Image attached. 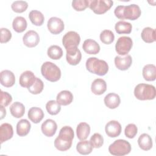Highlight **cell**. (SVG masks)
<instances>
[{
    "instance_id": "1",
    "label": "cell",
    "mask_w": 156,
    "mask_h": 156,
    "mask_svg": "<svg viewBox=\"0 0 156 156\" xmlns=\"http://www.w3.org/2000/svg\"><path fill=\"white\" fill-rule=\"evenodd\" d=\"M74 136L73 129L70 126L63 127L59 132L58 136L55 139L54 146L60 151L68 150L71 145Z\"/></svg>"
},
{
    "instance_id": "2",
    "label": "cell",
    "mask_w": 156,
    "mask_h": 156,
    "mask_svg": "<svg viewBox=\"0 0 156 156\" xmlns=\"http://www.w3.org/2000/svg\"><path fill=\"white\" fill-rule=\"evenodd\" d=\"M87 69L91 73L98 76H104L108 71V65L107 63L103 60L98 59L96 57H90L86 61Z\"/></svg>"
},
{
    "instance_id": "3",
    "label": "cell",
    "mask_w": 156,
    "mask_h": 156,
    "mask_svg": "<svg viewBox=\"0 0 156 156\" xmlns=\"http://www.w3.org/2000/svg\"><path fill=\"white\" fill-rule=\"evenodd\" d=\"M134 95L141 101L154 99L156 95L155 88L150 84L139 83L134 89Z\"/></svg>"
},
{
    "instance_id": "4",
    "label": "cell",
    "mask_w": 156,
    "mask_h": 156,
    "mask_svg": "<svg viewBox=\"0 0 156 156\" xmlns=\"http://www.w3.org/2000/svg\"><path fill=\"white\" fill-rule=\"evenodd\" d=\"M41 73L46 80L52 82L58 81L61 77L60 68L51 62H46L43 63L41 67Z\"/></svg>"
},
{
    "instance_id": "5",
    "label": "cell",
    "mask_w": 156,
    "mask_h": 156,
    "mask_svg": "<svg viewBox=\"0 0 156 156\" xmlns=\"http://www.w3.org/2000/svg\"><path fill=\"white\" fill-rule=\"evenodd\" d=\"M108 151L113 155L123 156L130 152L131 145L127 141L119 139L109 146Z\"/></svg>"
},
{
    "instance_id": "6",
    "label": "cell",
    "mask_w": 156,
    "mask_h": 156,
    "mask_svg": "<svg viewBox=\"0 0 156 156\" xmlns=\"http://www.w3.org/2000/svg\"><path fill=\"white\" fill-rule=\"evenodd\" d=\"M111 0H92L90 1L89 7L94 13L101 15L107 12L113 5Z\"/></svg>"
},
{
    "instance_id": "7",
    "label": "cell",
    "mask_w": 156,
    "mask_h": 156,
    "mask_svg": "<svg viewBox=\"0 0 156 156\" xmlns=\"http://www.w3.org/2000/svg\"><path fill=\"white\" fill-rule=\"evenodd\" d=\"M133 45V41L130 37L122 36L119 37L115 44V50L116 52L121 55H127Z\"/></svg>"
},
{
    "instance_id": "8",
    "label": "cell",
    "mask_w": 156,
    "mask_h": 156,
    "mask_svg": "<svg viewBox=\"0 0 156 156\" xmlns=\"http://www.w3.org/2000/svg\"><path fill=\"white\" fill-rule=\"evenodd\" d=\"M80 41V35L75 31H69L62 38V43L66 49L77 47Z\"/></svg>"
},
{
    "instance_id": "9",
    "label": "cell",
    "mask_w": 156,
    "mask_h": 156,
    "mask_svg": "<svg viewBox=\"0 0 156 156\" xmlns=\"http://www.w3.org/2000/svg\"><path fill=\"white\" fill-rule=\"evenodd\" d=\"M141 13V9L136 4H133L126 6L124 5L122 10L123 19L135 20L140 16Z\"/></svg>"
},
{
    "instance_id": "10",
    "label": "cell",
    "mask_w": 156,
    "mask_h": 156,
    "mask_svg": "<svg viewBox=\"0 0 156 156\" xmlns=\"http://www.w3.org/2000/svg\"><path fill=\"white\" fill-rule=\"evenodd\" d=\"M48 28L51 33L54 35L61 33L64 29V23L59 18L51 17L49 19L47 23Z\"/></svg>"
},
{
    "instance_id": "11",
    "label": "cell",
    "mask_w": 156,
    "mask_h": 156,
    "mask_svg": "<svg viewBox=\"0 0 156 156\" xmlns=\"http://www.w3.org/2000/svg\"><path fill=\"white\" fill-rule=\"evenodd\" d=\"M66 61L71 65H77L81 60L82 54L77 47H74L66 49Z\"/></svg>"
},
{
    "instance_id": "12",
    "label": "cell",
    "mask_w": 156,
    "mask_h": 156,
    "mask_svg": "<svg viewBox=\"0 0 156 156\" xmlns=\"http://www.w3.org/2000/svg\"><path fill=\"white\" fill-rule=\"evenodd\" d=\"M23 43L28 48L36 46L40 41V37L38 33L34 30L27 31L23 37Z\"/></svg>"
},
{
    "instance_id": "13",
    "label": "cell",
    "mask_w": 156,
    "mask_h": 156,
    "mask_svg": "<svg viewBox=\"0 0 156 156\" xmlns=\"http://www.w3.org/2000/svg\"><path fill=\"white\" fill-rule=\"evenodd\" d=\"M106 134L111 138L118 136L121 132V126L120 123L115 120L108 122L105 127Z\"/></svg>"
},
{
    "instance_id": "14",
    "label": "cell",
    "mask_w": 156,
    "mask_h": 156,
    "mask_svg": "<svg viewBox=\"0 0 156 156\" xmlns=\"http://www.w3.org/2000/svg\"><path fill=\"white\" fill-rule=\"evenodd\" d=\"M57 129V125L56 122L51 119H48L43 122L41 126V129L43 133L46 136H52L56 132Z\"/></svg>"
},
{
    "instance_id": "15",
    "label": "cell",
    "mask_w": 156,
    "mask_h": 156,
    "mask_svg": "<svg viewBox=\"0 0 156 156\" xmlns=\"http://www.w3.org/2000/svg\"><path fill=\"white\" fill-rule=\"evenodd\" d=\"M35 79L36 77L32 71H26L21 74L19 83L22 87L29 88L34 84Z\"/></svg>"
},
{
    "instance_id": "16",
    "label": "cell",
    "mask_w": 156,
    "mask_h": 156,
    "mask_svg": "<svg viewBox=\"0 0 156 156\" xmlns=\"http://www.w3.org/2000/svg\"><path fill=\"white\" fill-rule=\"evenodd\" d=\"M132 63V58L130 55L124 57L116 56L115 58V64L116 67L121 71L128 69Z\"/></svg>"
},
{
    "instance_id": "17",
    "label": "cell",
    "mask_w": 156,
    "mask_h": 156,
    "mask_svg": "<svg viewBox=\"0 0 156 156\" xmlns=\"http://www.w3.org/2000/svg\"><path fill=\"white\" fill-rule=\"evenodd\" d=\"M13 135L12 126L9 123H3L0 126V141L1 143L11 139Z\"/></svg>"
},
{
    "instance_id": "18",
    "label": "cell",
    "mask_w": 156,
    "mask_h": 156,
    "mask_svg": "<svg viewBox=\"0 0 156 156\" xmlns=\"http://www.w3.org/2000/svg\"><path fill=\"white\" fill-rule=\"evenodd\" d=\"M15 83L14 74L10 70H3L1 72V83L5 87H11Z\"/></svg>"
},
{
    "instance_id": "19",
    "label": "cell",
    "mask_w": 156,
    "mask_h": 156,
    "mask_svg": "<svg viewBox=\"0 0 156 156\" xmlns=\"http://www.w3.org/2000/svg\"><path fill=\"white\" fill-rule=\"evenodd\" d=\"M83 51L88 54H97L100 51L99 44L94 40L87 39L82 44Z\"/></svg>"
},
{
    "instance_id": "20",
    "label": "cell",
    "mask_w": 156,
    "mask_h": 156,
    "mask_svg": "<svg viewBox=\"0 0 156 156\" xmlns=\"http://www.w3.org/2000/svg\"><path fill=\"white\" fill-rule=\"evenodd\" d=\"M104 101L105 105L110 109L117 108L121 102L119 96L114 93H110L107 94L105 96Z\"/></svg>"
},
{
    "instance_id": "21",
    "label": "cell",
    "mask_w": 156,
    "mask_h": 156,
    "mask_svg": "<svg viewBox=\"0 0 156 156\" xmlns=\"http://www.w3.org/2000/svg\"><path fill=\"white\" fill-rule=\"evenodd\" d=\"M91 90L96 95H101L104 93L107 90V84L102 79H96L91 83Z\"/></svg>"
},
{
    "instance_id": "22",
    "label": "cell",
    "mask_w": 156,
    "mask_h": 156,
    "mask_svg": "<svg viewBox=\"0 0 156 156\" xmlns=\"http://www.w3.org/2000/svg\"><path fill=\"white\" fill-rule=\"evenodd\" d=\"M28 118L35 124L40 122L44 118V112L41 108L37 107H32L28 112Z\"/></svg>"
},
{
    "instance_id": "23",
    "label": "cell",
    "mask_w": 156,
    "mask_h": 156,
    "mask_svg": "<svg viewBox=\"0 0 156 156\" xmlns=\"http://www.w3.org/2000/svg\"><path fill=\"white\" fill-rule=\"evenodd\" d=\"M30 128L31 124L27 119H21L16 124V133L20 136H24L29 133Z\"/></svg>"
},
{
    "instance_id": "24",
    "label": "cell",
    "mask_w": 156,
    "mask_h": 156,
    "mask_svg": "<svg viewBox=\"0 0 156 156\" xmlns=\"http://www.w3.org/2000/svg\"><path fill=\"white\" fill-rule=\"evenodd\" d=\"M77 136L79 140H85L90 133V126L88 124L82 122L79 123L76 128Z\"/></svg>"
},
{
    "instance_id": "25",
    "label": "cell",
    "mask_w": 156,
    "mask_h": 156,
    "mask_svg": "<svg viewBox=\"0 0 156 156\" xmlns=\"http://www.w3.org/2000/svg\"><path fill=\"white\" fill-rule=\"evenodd\" d=\"M57 102L62 105H68L73 100V94L68 90L61 91L57 96Z\"/></svg>"
},
{
    "instance_id": "26",
    "label": "cell",
    "mask_w": 156,
    "mask_h": 156,
    "mask_svg": "<svg viewBox=\"0 0 156 156\" xmlns=\"http://www.w3.org/2000/svg\"><path fill=\"white\" fill-rule=\"evenodd\" d=\"M143 76L147 81H154L156 78V66L153 64L145 65L143 68Z\"/></svg>"
},
{
    "instance_id": "27",
    "label": "cell",
    "mask_w": 156,
    "mask_h": 156,
    "mask_svg": "<svg viewBox=\"0 0 156 156\" xmlns=\"http://www.w3.org/2000/svg\"><path fill=\"white\" fill-rule=\"evenodd\" d=\"M139 147L143 151H149L152 147V140L147 133L141 134L138 139Z\"/></svg>"
},
{
    "instance_id": "28",
    "label": "cell",
    "mask_w": 156,
    "mask_h": 156,
    "mask_svg": "<svg viewBox=\"0 0 156 156\" xmlns=\"http://www.w3.org/2000/svg\"><path fill=\"white\" fill-rule=\"evenodd\" d=\"M10 112L13 117L20 118L24 115L25 113V107L22 103L20 102H15L10 105Z\"/></svg>"
},
{
    "instance_id": "29",
    "label": "cell",
    "mask_w": 156,
    "mask_h": 156,
    "mask_svg": "<svg viewBox=\"0 0 156 156\" xmlns=\"http://www.w3.org/2000/svg\"><path fill=\"white\" fill-rule=\"evenodd\" d=\"M27 24L26 19L23 16H16L13 21L12 27L13 30L18 32L21 33L24 32L27 27Z\"/></svg>"
},
{
    "instance_id": "30",
    "label": "cell",
    "mask_w": 156,
    "mask_h": 156,
    "mask_svg": "<svg viewBox=\"0 0 156 156\" xmlns=\"http://www.w3.org/2000/svg\"><path fill=\"white\" fill-rule=\"evenodd\" d=\"M141 37L143 40L147 43H153L155 41V30L149 27H145L143 29Z\"/></svg>"
},
{
    "instance_id": "31",
    "label": "cell",
    "mask_w": 156,
    "mask_h": 156,
    "mask_svg": "<svg viewBox=\"0 0 156 156\" xmlns=\"http://www.w3.org/2000/svg\"><path fill=\"white\" fill-rule=\"evenodd\" d=\"M29 18L31 23L37 26H41L44 21V17L43 13L41 12L36 10H33L30 12Z\"/></svg>"
},
{
    "instance_id": "32",
    "label": "cell",
    "mask_w": 156,
    "mask_h": 156,
    "mask_svg": "<svg viewBox=\"0 0 156 156\" xmlns=\"http://www.w3.org/2000/svg\"><path fill=\"white\" fill-rule=\"evenodd\" d=\"M93 148L90 141L87 140H81L76 146L77 151L82 155L90 154L92 152Z\"/></svg>"
},
{
    "instance_id": "33",
    "label": "cell",
    "mask_w": 156,
    "mask_h": 156,
    "mask_svg": "<svg viewBox=\"0 0 156 156\" xmlns=\"http://www.w3.org/2000/svg\"><path fill=\"white\" fill-rule=\"evenodd\" d=\"M115 29L116 32L118 34H129L132 31V26L129 22H126L124 21H119L115 24Z\"/></svg>"
},
{
    "instance_id": "34",
    "label": "cell",
    "mask_w": 156,
    "mask_h": 156,
    "mask_svg": "<svg viewBox=\"0 0 156 156\" xmlns=\"http://www.w3.org/2000/svg\"><path fill=\"white\" fill-rule=\"evenodd\" d=\"M47 54L49 57L51 59L58 60L63 55V51L60 46L57 45H52L48 49Z\"/></svg>"
},
{
    "instance_id": "35",
    "label": "cell",
    "mask_w": 156,
    "mask_h": 156,
    "mask_svg": "<svg viewBox=\"0 0 156 156\" xmlns=\"http://www.w3.org/2000/svg\"><path fill=\"white\" fill-rule=\"evenodd\" d=\"M46 108L48 113L51 115H55L60 112L61 110V106L57 101L54 100H51L46 103Z\"/></svg>"
},
{
    "instance_id": "36",
    "label": "cell",
    "mask_w": 156,
    "mask_h": 156,
    "mask_svg": "<svg viewBox=\"0 0 156 156\" xmlns=\"http://www.w3.org/2000/svg\"><path fill=\"white\" fill-rule=\"evenodd\" d=\"M114 34L110 30H104L100 34V40L104 44H109L114 41Z\"/></svg>"
},
{
    "instance_id": "37",
    "label": "cell",
    "mask_w": 156,
    "mask_h": 156,
    "mask_svg": "<svg viewBox=\"0 0 156 156\" xmlns=\"http://www.w3.org/2000/svg\"><path fill=\"white\" fill-rule=\"evenodd\" d=\"M43 88L44 84L43 81L40 79L36 77L35 82L30 87L28 88V90L30 93L33 94H37L43 91Z\"/></svg>"
},
{
    "instance_id": "38",
    "label": "cell",
    "mask_w": 156,
    "mask_h": 156,
    "mask_svg": "<svg viewBox=\"0 0 156 156\" xmlns=\"http://www.w3.org/2000/svg\"><path fill=\"white\" fill-rule=\"evenodd\" d=\"M11 7L15 12L22 13L26 10L28 7V4L26 1H16L12 4Z\"/></svg>"
},
{
    "instance_id": "39",
    "label": "cell",
    "mask_w": 156,
    "mask_h": 156,
    "mask_svg": "<svg viewBox=\"0 0 156 156\" xmlns=\"http://www.w3.org/2000/svg\"><path fill=\"white\" fill-rule=\"evenodd\" d=\"M90 142L93 148H99L104 144V138L101 134L95 133L91 136Z\"/></svg>"
},
{
    "instance_id": "40",
    "label": "cell",
    "mask_w": 156,
    "mask_h": 156,
    "mask_svg": "<svg viewBox=\"0 0 156 156\" xmlns=\"http://www.w3.org/2000/svg\"><path fill=\"white\" fill-rule=\"evenodd\" d=\"M89 0H74L72 2V6L76 11H83L89 7Z\"/></svg>"
},
{
    "instance_id": "41",
    "label": "cell",
    "mask_w": 156,
    "mask_h": 156,
    "mask_svg": "<svg viewBox=\"0 0 156 156\" xmlns=\"http://www.w3.org/2000/svg\"><path fill=\"white\" fill-rule=\"evenodd\" d=\"M138 128L134 124H128L124 130L125 135L129 138H133L137 134Z\"/></svg>"
},
{
    "instance_id": "42",
    "label": "cell",
    "mask_w": 156,
    "mask_h": 156,
    "mask_svg": "<svg viewBox=\"0 0 156 156\" xmlns=\"http://www.w3.org/2000/svg\"><path fill=\"white\" fill-rule=\"evenodd\" d=\"M0 97H1V101L0 104L1 105H2L4 107H6L9 105V104L12 101V96L7 92L1 91L0 93Z\"/></svg>"
},
{
    "instance_id": "43",
    "label": "cell",
    "mask_w": 156,
    "mask_h": 156,
    "mask_svg": "<svg viewBox=\"0 0 156 156\" xmlns=\"http://www.w3.org/2000/svg\"><path fill=\"white\" fill-rule=\"evenodd\" d=\"M12 38L11 32L7 28H1V43H7Z\"/></svg>"
},
{
    "instance_id": "44",
    "label": "cell",
    "mask_w": 156,
    "mask_h": 156,
    "mask_svg": "<svg viewBox=\"0 0 156 156\" xmlns=\"http://www.w3.org/2000/svg\"><path fill=\"white\" fill-rule=\"evenodd\" d=\"M1 119H2L6 115V110L4 108V106L1 105Z\"/></svg>"
}]
</instances>
